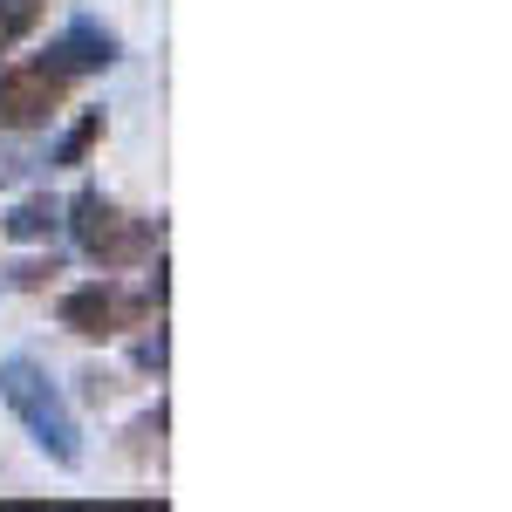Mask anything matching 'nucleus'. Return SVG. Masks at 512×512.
<instances>
[{"instance_id": "obj_1", "label": "nucleus", "mask_w": 512, "mask_h": 512, "mask_svg": "<svg viewBox=\"0 0 512 512\" xmlns=\"http://www.w3.org/2000/svg\"><path fill=\"white\" fill-rule=\"evenodd\" d=\"M0 403L28 424L41 451L55 458V465H82V431H76V410H69V396L48 383V369L28 362V355H7L0 362Z\"/></svg>"}, {"instance_id": "obj_2", "label": "nucleus", "mask_w": 512, "mask_h": 512, "mask_svg": "<svg viewBox=\"0 0 512 512\" xmlns=\"http://www.w3.org/2000/svg\"><path fill=\"white\" fill-rule=\"evenodd\" d=\"M69 226H76V246L96 267H137V260L158 246V226H151V219L123 212L117 198H103V192H76Z\"/></svg>"}, {"instance_id": "obj_3", "label": "nucleus", "mask_w": 512, "mask_h": 512, "mask_svg": "<svg viewBox=\"0 0 512 512\" xmlns=\"http://www.w3.org/2000/svg\"><path fill=\"white\" fill-rule=\"evenodd\" d=\"M158 308V294L144 287V294H130L117 280H96V287H76V294H62V328L82 335V342H110L123 328H137V321Z\"/></svg>"}, {"instance_id": "obj_4", "label": "nucleus", "mask_w": 512, "mask_h": 512, "mask_svg": "<svg viewBox=\"0 0 512 512\" xmlns=\"http://www.w3.org/2000/svg\"><path fill=\"white\" fill-rule=\"evenodd\" d=\"M69 82H76V76H69L55 55L0 69V130H35V123H48L55 110H62Z\"/></svg>"}, {"instance_id": "obj_5", "label": "nucleus", "mask_w": 512, "mask_h": 512, "mask_svg": "<svg viewBox=\"0 0 512 512\" xmlns=\"http://www.w3.org/2000/svg\"><path fill=\"white\" fill-rule=\"evenodd\" d=\"M48 55H55V62H62L69 76H82V69H110V62H117V35H103V28L76 21L69 35H62L55 48H48Z\"/></svg>"}, {"instance_id": "obj_6", "label": "nucleus", "mask_w": 512, "mask_h": 512, "mask_svg": "<svg viewBox=\"0 0 512 512\" xmlns=\"http://www.w3.org/2000/svg\"><path fill=\"white\" fill-rule=\"evenodd\" d=\"M55 226H62V205L55 198H21L7 212V239H48Z\"/></svg>"}, {"instance_id": "obj_7", "label": "nucleus", "mask_w": 512, "mask_h": 512, "mask_svg": "<svg viewBox=\"0 0 512 512\" xmlns=\"http://www.w3.org/2000/svg\"><path fill=\"white\" fill-rule=\"evenodd\" d=\"M35 28H41V0H0V55Z\"/></svg>"}, {"instance_id": "obj_8", "label": "nucleus", "mask_w": 512, "mask_h": 512, "mask_svg": "<svg viewBox=\"0 0 512 512\" xmlns=\"http://www.w3.org/2000/svg\"><path fill=\"white\" fill-rule=\"evenodd\" d=\"M96 137H103V110H89V117H82L76 130L62 137V151H55V164H82V158H89V144H96Z\"/></svg>"}]
</instances>
